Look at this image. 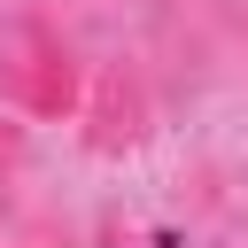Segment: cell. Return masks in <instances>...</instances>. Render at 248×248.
Here are the masks:
<instances>
[{
    "instance_id": "1",
    "label": "cell",
    "mask_w": 248,
    "mask_h": 248,
    "mask_svg": "<svg viewBox=\"0 0 248 248\" xmlns=\"http://www.w3.org/2000/svg\"><path fill=\"white\" fill-rule=\"evenodd\" d=\"M0 108L31 124L85 116V62L62 39V23L39 8H0Z\"/></svg>"
},
{
    "instance_id": "2",
    "label": "cell",
    "mask_w": 248,
    "mask_h": 248,
    "mask_svg": "<svg viewBox=\"0 0 248 248\" xmlns=\"http://www.w3.org/2000/svg\"><path fill=\"white\" fill-rule=\"evenodd\" d=\"M124 140H140V85H132L124 70H108V78H101V124H93V147H124Z\"/></svg>"
}]
</instances>
